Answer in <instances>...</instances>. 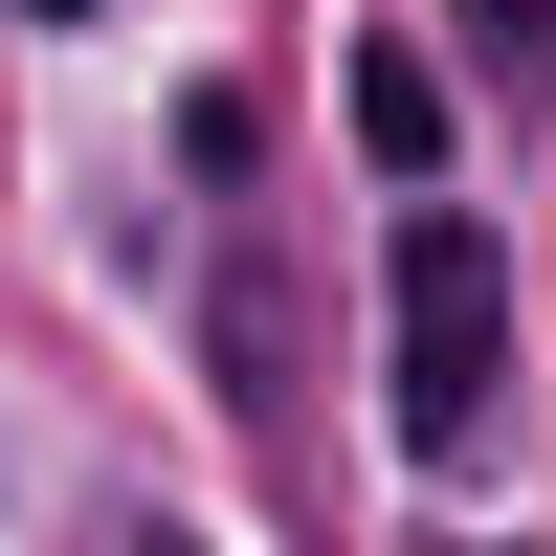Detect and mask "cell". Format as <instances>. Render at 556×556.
<instances>
[{
	"instance_id": "obj_1",
	"label": "cell",
	"mask_w": 556,
	"mask_h": 556,
	"mask_svg": "<svg viewBox=\"0 0 556 556\" xmlns=\"http://www.w3.org/2000/svg\"><path fill=\"white\" fill-rule=\"evenodd\" d=\"M379 401L424 468H468L490 424H513V267H490V223L401 201V267H379Z\"/></svg>"
},
{
	"instance_id": "obj_2",
	"label": "cell",
	"mask_w": 556,
	"mask_h": 556,
	"mask_svg": "<svg viewBox=\"0 0 556 556\" xmlns=\"http://www.w3.org/2000/svg\"><path fill=\"white\" fill-rule=\"evenodd\" d=\"M356 156H379L401 201L445 178V67H424V45H356Z\"/></svg>"
},
{
	"instance_id": "obj_3",
	"label": "cell",
	"mask_w": 556,
	"mask_h": 556,
	"mask_svg": "<svg viewBox=\"0 0 556 556\" xmlns=\"http://www.w3.org/2000/svg\"><path fill=\"white\" fill-rule=\"evenodd\" d=\"M445 45H468V67L513 89V112H534V89H556V0H445Z\"/></svg>"
},
{
	"instance_id": "obj_4",
	"label": "cell",
	"mask_w": 556,
	"mask_h": 556,
	"mask_svg": "<svg viewBox=\"0 0 556 556\" xmlns=\"http://www.w3.org/2000/svg\"><path fill=\"white\" fill-rule=\"evenodd\" d=\"M23 23H89V0H23Z\"/></svg>"
},
{
	"instance_id": "obj_5",
	"label": "cell",
	"mask_w": 556,
	"mask_h": 556,
	"mask_svg": "<svg viewBox=\"0 0 556 556\" xmlns=\"http://www.w3.org/2000/svg\"><path fill=\"white\" fill-rule=\"evenodd\" d=\"M134 556H201V534H134Z\"/></svg>"
}]
</instances>
